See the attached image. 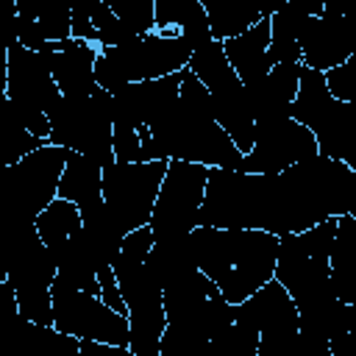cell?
I'll use <instances>...</instances> for the list:
<instances>
[{
    "mask_svg": "<svg viewBox=\"0 0 356 356\" xmlns=\"http://www.w3.org/2000/svg\"><path fill=\"white\" fill-rule=\"evenodd\" d=\"M342 214L356 217V170L317 153L278 175L211 167L197 225L284 236Z\"/></svg>",
    "mask_w": 356,
    "mask_h": 356,
    "instance_id": "6da1fadb",
    "label": "cell"
},
{
    "mask_svg": "<svg viewBox=\"0 0 356 356\" xmlns=\"http://www.w3.org/2000/svg\"><path fill=\"white\" fill-rule=\"evenodd\" d=\"M142 161H189L220 170H239L242 153L217 125L206 86L184 67L175 106L153 125L139 128Z\"/></svg>",
    "mask_w": 356,
    "mask_h": 356,
    "instance_id": "7a4b0ae2",
    "label": "cell"
},
{
    "mask_svg": "<svg viewBox=\"0 0 356 356\" xmlns=\"http://www.w3.org/2000/svg\"><path fill=\"white\" fill-rule=\"evenodd\" d=\"M189 239L195 267L220 289L222 300L231 306L248 300L273 278L278 250V236L273 234L197 225Z\"/></svg>",
    "mask_w": 356,
    "mask_h": 356,
    "instance_id": "3957f363",
    "label": "cell"
},
{
    "mask_svg": "<svg viewBox=\"0 0 356 356\" xmlns=\"http://www.w3.org/2000/svg\"><path fill=\"white\" fill-rule=\"evenodd\" d=\"M334 236L337 217H328L325 222L309 231L278 236L273 278L286 289L298 314H306L337 298L328 278V256Z\"/></svg>",
    "mask_w": 356,
    "mask_h": 356,
    "instance_id": "277c9868",
    "label": "cell"
},
{
    "mask_svg": "<svg viewBox=\"0 0 356 356\" xmlns=\"http://www.w3.org/2000/svg\"><path fill=\"white\" fill-rule=\"evenodd\" d=\"M289 120L312 131L317 153L356 170V103H339L328 95L323 72L300 64L298 92L289 106Z\"/></svg>",
    "mask_w": 356,
    "mask_h": 356,
    "instance_id": "5b68a950",
    "label": "cell"
},
{
    "mask_svg": "<svg viewBox=\"0 0 356 356\" xmlns=\"http://www.w3.org/2000/svg\"><path fill=\"white\" fill-rule=\"evenodd\" d=\"M189 56L192 50L181 36H161L153 31L122 47H97L92 72L97 89L114 95L125 83H142L181 72L189 64Z\"/></svg>",
    "mask_w": 356,
    "mask_h": 356,
    "instance_id": "8992f818",
    "label": "cell"
},
{
    "mask_svg": "<svg viewBox=\"0 0 356 356\" xmlns=\"http://www.w3.org/2000/svg\"><path fill=\"white\" fill-rule=\"evenodd\" d=\"M47 145L89 156L100 170L114 164L111 147V95L95 89L89 97H58L47 111Z\"/></svg>",
    "mask_w": 356,
    "mask_h": 356,
    "instance_id": "52a82bcc",
    "label": "cell"
},
{
    "mask_svg": "<svg viewBox=\"0 0 356 356\" xmlns=\"http://www.w3.org/2000/svg\"><path fill=\"white\" fill-rule=\"evenodd\" d=\"M186 70L206 86L217 125L228 134L234 147L245 156L253 147V114L248 106L245 86L239 83V78L234 75L222 53V42H209L206 47L195 50L189 56Z\"/></svg>",
    "mask_w": 356,
    "mask_h": 356,
    "instance_id": "ba28073f",
    "label": "cell"
},
{
    "mask_svg": "<svg viewBox=\"0 0 356 356\" xmlns=\"http://www.w3.org/2000/svg\"><path fill=\"white\" fill-rule=\"evenodd\" d=\"M67 147L44 145L17 164L0 167V214L36 220L53 200L67 161Z\"/></svg>",
    "mask_w": 356,
    "mask_h": 356,
    "instance_id": "9c48e42d",
    "label": "cell"
},
{
    "mask_svg": "<svg viewBox=\"0 0 356 356\" xmlns=\"http://www.w3.org/2000/svg\"><path fill=\"white\" fill-rule=\"evenodd\" d=\"M114 278L125 303L128 317V348L136 356H159V339L167 328L164 306H161V289L147 275L145 261H131L117 256Z\"/></svg>",
    "mask_w": 356,
    "mask_h": 356,
    "instance_id": "30bf717a",
    "label": "cell"
},
{
    "mask_svg": "<svg viewBox=\"0 0 356 356\" xmlns=\"http://www.w3.org/2000/svg\"><path fill=\"white\" fill-rule=\"evenodd\" d=\"M167 172V161H136V164H108L100 178L103 203L125 234L150 222L153 203Z\"/></svg>",
    "mask_w": 356,
    "mask_h": 356,
    "instance_id": "8fae6325",
    "label": "cell"
},
{
    "mask_svg": "<svg viewBox=\"0 0 356 356\" xmlns=\"http://www.w3.org/2000/svg\"><path fill=\"white\" fill-rule=\"evenodd\" d=\"M161 306L167 325L186 328L206 339L217 337L222 328L234 323V306L222 300L220 289L200 270H192L189 275L164 286Z\"/></svg>",
    "mask_w": 356,
    "mask_h": 356,
    "instance_id": "7c38bea8",
    "label": "cell"
},
{
    "mask_svg": "<svg viewBox=\"0 0 356 356\" xmlns=\"http://www.w3.org/2000/svg\"><path fill=\"white\" fill-rule=\"evenodd\" d=\"M209 167L189 164V161H167V172L161 178L153 214H150V231L156 236H175V234H192L197 228V211L206 192Z\"/></svg>",
    "mask_w": 356,
    "mask_h": 356,
    "instance_id": "4fadbf2b",
    "label": "cell"
},
{
    "mask_svg": "<svg viewBox=\"0 0 356 356\" xmlns=\"http://www.w3.org/2000/svg\"><path fill=\"white\" fill-rule=\"evenodd\" d=\"M53 328L75 339H92L103 345L128 348V320L111 312L97 295L75 292L53 281L50 286Z\"/></svg>",
    "mask_w": 356,
    "mask_h": 356,
    "instance_id": "5bb4252c",
    "label": "cell"
},
{
    "mask_svg": "<svg viewBox=\"0 0 356 356\" xmlns=\"http://www.w3.org/2000/svg\"><path fill=\"white\" fill-rule=\"evenodd\" d=\"M56 278V264L42 239H31L6 267V281L14 289L19 314L33 325H53L50 286Z\"/></svg>",
    "mask_w": 356,
    "mask_h": 356,
    "instance_id": "9a60e30c",
    "label": "cell"
},
{
    "mask_svg": "<svg viewBox=\"0 0 356 356\" xmlns=\"http://www.w3.org/2000/svg\"><path fill=\"white\" fill-rule=\"evenodd\" d=\"M317 156V142L312 131L298 125L295 120H284L275 125L253 128V147L242 156L239 172L250 175H278L298 161Z\"/></svg>",
    "mask_w": 356,
    "mask_h": 356,
    "instance_id": "2e32d148",
    "label": "cell"
},
{
    "mask_svg": "<svg viewBox=\"0 0 356 356\" xmlns=\"http://www.w3.org/2000/svg\"><path fill=\"white\" fill-rule=\"evenodd\" d=\"M300 64L314 72H328L353 56L348 17L334 6L323 3L320 17H309L298 36Z\"/></svg>",
    "mask_w": 356,
    "mask_h": 356,
    "instance_id": "e0dca14e",
    "label": "cell"
},
{
    "mask_svg": "<svg viewBox=\"0 0 356 356\" xmlns=\"http://www.w3.org/2000/svg\"><path fill=\"white\" fill-rule=\"evenodd\" d=\"M8 56V81H6V97L17 108L39 111L47 117V111L58 103V89L50 75L47 53H31L22 44H14L6 50Z\"/></svg>",
    "mask_w": 356,
    "mask_h": 356,
    "instance_id": "ac0fdd59",
    "label": "cell"
},
{
    "mask_svg": "<svg viewBox=\"0 0 356 356\" xmlns=\"http://www.w3.org/2000/svg\"><path fill=\"white\" fill-rule=\"evenodd\" d=\"M298 78H300V64H273L264 81L245 89L253 114V128L289 120V106L298 92Z\"/></svg>",
    "mask_w": 356,
    "mask_h": 356,
    "instance_id": "d6986e66",
    "label": "cell"
},
{
    "mask_svg": "<svg viewBox=\"0 0 356 356\" xmlns=\"http://www.w3.org/2000/svg\"><path fill=\"white\" fill-rule=\"evenodd\" d=\"M95 58H97V44L81 39H67L56 53H47L50 75L61 97H89L97 89L92 72Z\"/></svg>",
    "mask_w": 356,
    "mask_h": 356,
    "instance_id": "ffe728a7",
    "label": "cell"
},
{
    "mask_svg": "<svg viewBox=\"0 0 356 356\" xmlns=\"http://www.w3.org/2000/svg\"><path fill=\"white\" fill-rule=\"evenodd\" d=\"M270 14L264 8V17L250 28L245 31L242 36H234V39H225L222 42V53L234 70V75L239 78V83L245 89L256 86L259 81L267 78L270 72V58H267V47H270Z\"/></svg>",
    "mask_w": 356,
    "mask_h": 356,
    "instance_id": "44dd1931",
    "label": "cell"
},
{
    "mask_svg": "<svg viewBox=\"0 0 356 356\" xmlns=\"http://www.w3.org/2000/svg\"><path fill=\"white\" fill-rule=\"evenodd\" d=\"M323 3H284L270 14V47L267 58L270 64H300V47L298 36L309 17H320Z\"/></svg>",
    "mask_w": 356,
    "mask_h": 356,
    "instance_id": "7402d4cb",
    "label": "cell"
},
{
    "mask_svg": "<svg viewBox=\"0 0 356 356\" xmlns=\"http://www.w3.org/2000/svg\"><path fill=\"white\" fill-rule=\"evenodd\" d=\"M331 289L342 303H356V217H337V236L328 256Z\"/></svg>",
    "mask_w": 356,
    "mask_h": 356,
    "instance_id": "603a6c76",
    "label": "cell"
},
{
    "mask_svg": "<svg viewBox=\"0 0 356 356\" xmlns=\"http://www.w3.org/2000/svg\"><path fill=\"white\" fill-rule=\"evenodd\" d=\"M147 275L159 284V289L175 284L178 278L189 275L195 267V253H192V239L189 234H175V236H156L153 248L145 259Z\"/></svg>",
    "mask_w": 356,
    "mask_h": 356,
    "instance_id": "cb8c5ba5",
    "label": "cell"
},
{
    "mask_svg": "<svg viewBox=\"0 0 356 356\" xmlns=\"http://www.w3.org/2000/svg\"><path fill=\"white\" fill-rule=\"evenodd\" d=\"M100 178H103V170L89 156H81V153H72L70 150L67 153V161H64V170H61V178H58L56 197L75 203L78 211L83 214L92 206L103 203Z\"/></svg>",
    "mask_w": 356,
    "mask_h": 356,
    "instance_id": "d4e9b609",
    "label": "cell"
},
{
    "mask_svg": "<svg viewBox=\"0 0 356 356\" xmlns=\"http://www.w3.org/2000/svg\"><path fill=\"white\" fill-rule=\"evenodd\" d=\"M206 19H209V31L214 42H225L234 36H242L245 31H250L264 11L245 6V3H231V0H200Z\"/></svg>",
    "mask_w": 356,
    "mask_h": 356,
    "instance_id": "484cf974",
    "label": "cell"
},
{
    "mask_svg": "<svg viewBox=\"0 0 356 356\" xmlns=\"http://www.w3.org/2000/svg\"><path fill=\"white\" fill-rule=\"evenodd\" d=\"M256 356H331V353H328V342L300 334L295 323V325H278V328L259 331Z\"/></svg>",
    "mask_w": 356,
    "mask_h": 356,
    "instance_id": "4316f807",
    "label": "cell"
},
{
    "mask_svg": "<svg viewBox=\"0 0 356 356\" xmlns=\"http://www.w3.org/2000/svg\"><path fill=\"white\" fill-rule=\"evenodd\" d=\"M33 323H28L19 309L8 281H0V356H25Z\"/></svg>",
    "mask_w": 356,
    "mask_h": 356,
    "instance_id": "83f0119b",
    "label": "cell"
},
{
    "mask_svg": "<svg viewBox=\"0 0 356 356\" xmlns=\"http://www.w3.org/2000/svg\"><path fill=\"white\" fill-rule=\"evenodd\" d=\"M33 225H36V234H39L42 245H44L47 250H58L72 234L81 231V211H78L75 203L56 197V200L33 220Z\"/></svg>",
    "mask_w": 356,
    "mask_h": 356,
    "instance_id": "f1b7e54d",
    "label": "cell"
},
{
    "mask_svg": "<svg viewBox=\"0 0 356 356\" xmlns=\"http://www.w3.org/2000/svg\"><path fill=\"white\" fill-rule=\"evenodd\" d=\"M44 145H47L44 139L31 136V134L19 125L11 100H8V97L0 100V167L17 164L22 156H28V153H33V150H39V147H44Z\"/></svg>",
    "mask_w": 356,
    "mask_h": 356,
    "instance_id": "f546056e",
    "label": "cell"
},
{
    "mask_svg": "<svg viewBox=\"0 0 356 356\" xmlns=\"http://www.w3.org/2000/svg\"><path fill=\"white\" fill-rule=\"evenodd\" d=\"M159 356H214L211 342L178 325H167L159 339Z\"/></svg>",
    "mask_w": 356,
    "mask_h": 356,
    "instance_id": "4dcf8cb0",
    "label": "cell"
},
{
    "mask_svg": "<svg viewBox=\"0 0 356 356\" xmlns=\"http://www.w3.org/2000/svg\"><path fill=\"white\" fill-rule=\"evenodd\" d=\"M214 356H256L259 348V334L248 325L231 323L228 328H222L217 337L209 339Z\"/></svg>",
    "mask_w": 356,
    "mask_h": 356,
    "instance_id": "1f68e13d",
    "label": "cell"
},
{
    "mask_svg": "<svg viewBox=\"0 0 356 356\" xmlns=\"http://www.w3.org/2000/svg\"><path fill=\"white\" fill-rule=\"evenodd\" d=\"M92 28L97 33V47H122L136 39V33L128 31L103 0H97L92 8Z\"/></svg>",
    "mask_w": 356,
    "mask_h": 356,
    "instance_id": "d6a6232c",
    "label": "cell"
},
{
    "mask_svg": "<svg viewBox=\"0 0 356 356\" xmlns=\"http://www.w3.org/2000/svg\"><path fill=\"white\" fill-rule=\"evenodd\" d=\"M111 14L136 36L153 33V0H106Z\"/></svg>",
    "mask_w": 356,
    "mask_h": 356,
    "instance_id": "836d02e7",
    "label": "cell"
},
{
    "mask_svg": "<svg viewBox=\"0 0 356 356\" xmlns=\"http://www.w3.org/2000/svg\"><path fill=\"white\" fill-rule=\"evenodd\" d=\"M197 14H203L200 0H153V25L156 33L167 28H184Z\"/></svg>",
    "mask_w": 356,
    "mask_h": 356,
    "instance_id": "e575fe53",
    "label": "cell"
},
{
    "mask_svg": "<svg viewBox=\"0 0 356 356\" xmlns=\"http://www.w3.org/2000/svg\"><path fill=\"white\" fill-rule=\"evenodd\" d=\"M36 22L44 31L47 42H67L70 39V6L61 0H39Z\"/></svg>",
    "mask_w": 356,
    "mask_h": 356,
    "instance_id": "d590c367",
    "label": "cell"
},
{
    "mask_svg": "<svg viewBox=\"0 0 356 356\" xmlns=\"http://www.w3.org/2000/svg\"><path fill=\"white\" fill-rule=\"evenodd\" d=\"M323 81H325V89L334 100L356 103V53L348 61H342L339 67L323 72Z\"/></svg>",
    "mask_w": 356,
    "mask_h": 356,
    "instance_id": "8d00e7d4",
    "label": "cell"
},
{
    "mask_svg": "<svg viewBox=\"0 0 356 356\" xmlns=\"http://www.w3.org/2000/svg\"><path fill=\"white\" fill-rule=\"evenodd\" d=\"M97 0H83V3H75L70 6V39H81V42H97V33L92 28V8H95Z\"/></svg>",
    "mask_w": 356,
    "mask_h": 356,
    "instance_id": "74e56055",
    "label": "cell"
},
{
    "mask_svg": "<svg viewBox=\"0 0 356 356\" xmlns=\"http://www.w3.org/2000/svg\"><path fill=\"white\" fill-rule=\"evenodd\" d=\"M97 286H100V300L111 309V312H117V314H128L125 312V303H122V295H120V286H117V278H114V270L111 267H100L97 273ZM128 320V317H125Z\"/></svg>",
    "mask_w": 356,
    "mask_h": 356,
    "instance_id": "f35d334b",
    "label": "cell"
},
{
    "mask_svg": "<svg viewBox=\"0 0 356 356\" xmlns=\"http://www.w3.org/2000/svg\"><path fill=\"white\" fill-rule=\"evenodd\" d=\"M78 356H136L131 348H117V345H103L92 339H78Z\"/></svg>",
    "mask_w": 356,
    "mask_h": 356,
    "instance_id": "ab89813d",
    "label": "cell"
},
{
    "mask_svg": "<svg viewBox=\"0 0 356 356\" xmlns=\"http://www.w3.org/2000/svg\"><path fill=\"white\" fill-rule=\"evenodd\" d=\"M6 81H8V56L0 50V100H6Z\"/></svg>",
    "mask_w": 356,
    "mask_h": 356,
    "instance_id": "60d3db41",
    "label": "cell"
},
{
    "mask_svg": "<svg viewBox=\"0 0 356 356\" xmlns=\"http://www.w3.org/2000/svg\"><path fill=\"white\" fill-rule=\"evenodd\" d=\"M0 281H6V270L3 267H0Z\"/></svg>",
    "mask_w": 356,
    "mask_h": 356,
    "instance_id": "b9f144b4",
    "label": "cell"
},
{
    "mask_svg": "<svg viewBox=\"0 0 356 356\" xmlns=\"http://www.w3.org/2000/svg\"><path fill=\"white\" fill-rule=\"evenodd\" d=\"M0 220H3V214H0Z\"/></svg>",
    "mask_w": 356,
    "mask_h": 356,
    "instance_id": "7bdbcfd3",
    "label": "cell"
}]
</instances>
